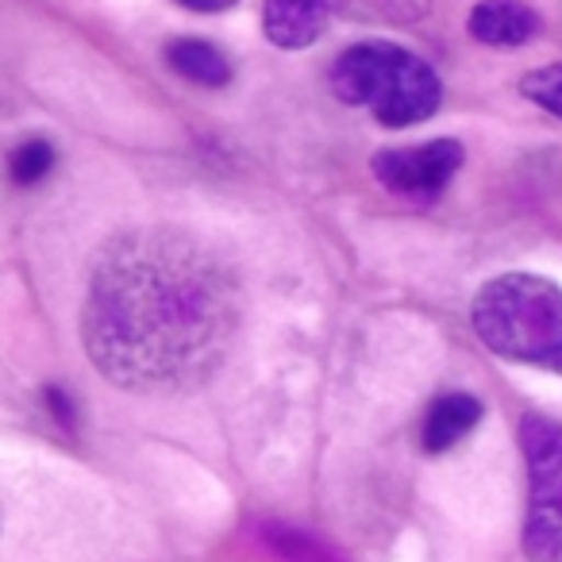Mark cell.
Segmentation results:
<instances>
[{
    "label": "cell",
    "instance_id": "6da1fadb",
    "mask_svg": "<svg viewBox=\"0 0 562 562\" xmlns=\"http://www.w3.org/2000/svg\"><path fill=\"white\" fill-rule=\"evenodd\" d=\"M235 328V273L193 235L135 227L97 255L81 339L93 367L120 390H193L224 362Z\"/></svg>",
    "mask_w": 562,
    "mask_h": 562
},
{
    "label": "cell",
    "instance_id": "7a4b0ae2",
    "mask_svg": "<svg viewBox=\"0 0 562 562\" xmlns=\"http://www.w3.org/2000/svg\"><path fill=\"white\" fill-rule=\"evenodd\" d=\"M470 321L493 355L562 378V290L554 281L501 273L477 290Z\"/></svg>",
    "mask_w": 562,
    "mask_h": 562
},
{
    "label": "cell",
    "instance_id": "3957f363",
    "mask_svg": "<svg viewBox=\"0 0 562 562\" xmlns=\"http://www.w3.org/2000/svg\"><path fill=\"white\" fill-rule=\"evenodd\" d=\"M331 93L370 109L382 127L424 124L443 104V81L420 55L397 43H355L331 66Z\"/></svg>",
    "mask_w": 562,
    "mask_h": 562
},
{
    "label": "cell",
    "instance_id": "277c9868",
    "mask_svg": "<svg viewBox=\"0 0 562 562\" xmlns=\"http://www.w3.org/2000/svg\"><path fill=\"white\" fill-rule=\"evenodd\" d=\"M520 447L528 462L524 554L528 562H562V424L524 416Z\"/></svg>",
    "mask_w": 562,
    "mask_h": 562
},
{
    "label": "cell",
    "instance_id": "5b68a950",
    "mask_svg": "<svg viewBox=\"0 0 562 562\" xmlns=\"http://www.w3.org/2000/svg\"><path fill=\"white\" fill-rule=\"evenodd\" d=\"M462 143L454 139H431L416 147H385L374 155L370 170L390 193L413 196V201H431L447 189V181L462 170Z\"/></svg>",
    "mask_w": 562,
    "mask_h": 562
},
{
    "label": "cell",
    "instance_id": "8992f818",
    "mask_svg": "<svg viewBox=\"0 0 562 562\" xmlns=\"http://www.w3.org/2000/svg\"><path fill=\"white\" fill-rule=\"evenodd\" d=\"M331 0H266L262 4V32L273 47L305 50L328 32Z\"/></svg>",
    "mask_w": 562,
    "mask_h": 562
},
{
    "label": "cell",
    "instance_id": "52a82bcc",
    "mask_svg": "<svg viewBox=\"0 0 562 562\" xmlns=\"http://www.w3.org/2000/svg\"><path fill=\"white\" fill-rule=\"evenodd\" d=\"M467 32L485 47L513 50L536 40L539 32V12H531L520 0H482L467 20Z\"/></svg>",
    "mask_w": 562,
    "mask_h": 562
},
{
    "label": "cell",
    "instance_id": "ba28073f",
    "mask_svg": "<svg viewBox=\"0 0 562 562\" xmlns=\"http://www.w3.org/2000/svg\"><path fill=\"white\" fill-rule=\"evenodd\" d=\"M482 420V405L470 393H443L436 405L428 408L424 420V447L428 451H451L467 431H474V424Z\"/></svg>",
    "mask_w": 562,
    "mask_h": 562
},
{
    "label": "cell",
    "instance_id": "9c48e42d",
    "mask_svg": "<svg viewBox=\"0 0 562 562\" xmlns=\"http://www.w3.org/2000/svg\"><path fill=\"white\" fill-rule=\"evenodd\" d=\"M166 63H170L173 74L204 89H224L232 81V63L209 40H170L166 43Z\"/></svg>",
    "mask_w": 562,
    "mask_h": 562
},
{
    "label": "cell",
    "instance_id": "30bf717a",
    "mask_svg": "<svg viewBox=\"0 0 562 562\" xmlns=\"http://www.w3.org/2000/svg\"><path fill=\"white\" fill-rule=\"evenodd\" d=\"M331 9L347 12V16H359V20H420L424 9H428V0H331Z\"/></svg>",
    "mask_w": 562,
    "mask_h": 562
},
{
    "label": "cell",
    "instance_id": "8fae6325",
    "mask_svg": "<svg viewBox=\"0 0 562 562\" xmlns=\"http://www.w3.org/2000/svg\"><path fill=\"white\" fill-rule=\"evenodd\" d=\"M55 166V147L47 139H24L16 150L9 155V170L16 186H35L43 181Z\"/></svg>",
    "mask_w": 562,
    "mask_h": 562
},
{
    "label": "cell",
    "instance_id": "7c38bea8",
    "mask_svg": "<svg viewBox=\"0 0 562 562\" xmlns=\"http://www.w3.org/2000/svg\"><path fill=\"white\" fill-rule=\"evenodd\" d=\"M520 93L528 97L531 104H539L543 112L562 120V63L559 66H543V70L524 74Z\"/></svg>",
    "mask_w": 562,
    "mask_h": 562
},
{
    "label": "cell",
    "instance_id": "4fadbf2b",
    "mask_svg": "<svg viewBox=\"0 0 562 562\" xmlns=\"http://www.w3.org/2000/svg\"><path fill=\"white\" fill-rule=\"evenodd\" d=\"M266 539H270L273 551H281L293 562H331V554H324L313 539L293 536V531H285V528H266Z\"/></svg>",
    "mask_w": 562,
    "mask_h": 562
},
{
    "label": "cell",
    "instance_id": "5bb4252c",
    "mask_svg": "<svg viewBox=\"0 0 562 562\" xmlns=\"http://www.w3.org/2000/svg\"><path fill=\"white\" fill-rule=\"evenodd\" d=\"M178 4H186L189 12H227L239 0H178Z\"/></svg>",
    "mask_w": 562,
    "mask_h": 562
}]
</instances>
